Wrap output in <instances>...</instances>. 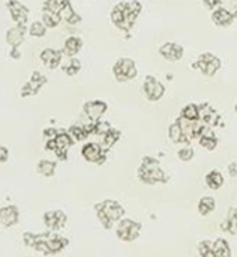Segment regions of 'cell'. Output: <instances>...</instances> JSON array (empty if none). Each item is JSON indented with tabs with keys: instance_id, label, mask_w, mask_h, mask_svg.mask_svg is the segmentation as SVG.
<instances>
[{
	"instance_id": "d6a6232c",
	"label": "cell",
	"mask_w": 237,
	"mask_h": 257,
	"mask_svg": "<svg viewBox=\"0 0 237 257\" xmlns=\"http://www.w3.org/2000/svg\"><path fill=\"white\" fill-rule=\"evenodd\" d=\"M29 33L35 38H42L47 33V26L41 21H35L32 23V26L29 27Z\"/></svg>"
},
{
	"instance_id": "9a60e30c",
	"label": "cell",
	"mask_w": 237,
	"mask_h": 257,
	"mask_svg": "<svg viewBox=\"0 0 237 257\" xmlns=\"http://www.w3.org/2000/svg\"><path fill=\"white\" fill-rule=\"evenodd\" d=\"M45 244H47V251L48 254H56V253H60L66 245H68V241L56 233H48L47 239H45Z\"/></svg>"
},
{
	"instance_id": "ac0fdd59",
	"label": "cell",
	"mask_w": 237,
	"mask_h": 257,
	"mask_svg": "<svg viewBox=\"0 0 237 257\" xmlns=\"http://www.w3.org/2000/svg\"><path fill=\"white\" fill-rule=\"evenodd\" d=\"M18 221V209L15 206L0 208V223L5 227H11Z\"/></svg>"
},
{
	"instance_id": "4316f807",
	"label": "cell",
	"mask_w": 237,
	"mask_h": 257,
	"mask_svg": "<svg viewBox=\"0 0 237 257\" xmlns=\"http://www.w3.org/2000/svg\"><path fill=\"white\" fill-rule=\"evenodd\" d=\"M60 21H62V18H60L59 14L44 9V12H42V23H44L47 27H56Z\"/></svg>"
},
{
	"instance_id": "f35d334b",
	"label": "cell",
	"mask_w": 237,
	"mask_h": 257,
	"mask_svg": "<svg viewBox=\"0 0 237 257\" xmlns=\"http://www.w3.org/2000/svg\"><path fill=\"white\" fill-rule=\"evenodd\" d=\"M57 134H59V133H57L56 130H45V131H44V136L47 137V140L56 139V137H57Z\"/></svg>"
},
{
	"instance_id": "f1b7e54d",
	"label": "cell",
	"mask_w": 237,
	"mask_h": 257,
	"mask_svg": "<svg viewBox=\"0 0 237 257\" xmlns=\"http://www.w3.org/2000/svg\"><path fill=\"white\" fill-rule=\"evenodd\" d=\"M117 139H119V133L110 128L105 134H102V142H101L99 145H101L104 149H107V148H111V146L117 142Z\"/></svg>"
},
{
	"instance_id": "d4e9b609",
	"label": "cell",
	"mask_w": 237,
	"mask_h": 257,
	"mask_svg": "<svg viewBox=\"0 0 237 257\" xmlns=\"http://www.w3.org/2000/svg\"><path fill=\"white\" fill-rule=\"evenodd\" d=\"M221 229L222 230H227L230 233H237V208H233L230 212H228V217L227 220L221 224Z\"/></svg>"
},
{
	"instance_id": "277c9868",
	"label": "cell",
	"mask_w": 237,
	"mask_h": 257,
	"mask_svg": "<svg viewBox=\"0 0 237 257\" xmlns=\"http://www.w3.org/2000/svg\"><path fill=\"white\" fill-rule=\"evenodd\" d=\"M116 233H117L119 239H122L125 242H132L140 236L141 224L131 218H120L116 226Z\"/></svg>"
},
{
	"instance_id": "7c38bea8",
	"label": "cell",
	"mask_w": 237,
	"mask_h": 257,
	"mask_svg": "<svg viewBox=\"0 0 237 257\" xmlns=\"http://www.w3.org/2000/svg\"><path fill=\"white\" fill-rule=\"evenodd\" d=\"M159 54L167 60L176 62L183 57V47L176 42H165L159 47Z\"/></svg>"
},
{
	"instance_id": "4dcf8cb0",
	"label": "cell",
	"mask_w": 237,
	"mask_h": 257,
	"mask_svg": "<svg viewBox=\"0 0 237 257\" xmlns=\"http://www.w3.org/2000/svg\"><path fill=\"white\" fill-rule=\"evenodd\" d=\"M62 69H63L68 75H75V74L81 69V63H80V60L71 57V59L62 66Z\"/></svg>"
},
{
	"instance_id": "b9f144b4",
	"label": "cell",
	"mask_w": 237,
	"mask_h": 257,
	"mask_svg": "<svg viewBox=\"0 0 237 257\" xmlns=\"http://www.w3.org/2000/svg\"><path fill=\"white\" fill-rule=\"evenodd\" d=\"M234 108H236V111H237V102H236V107H234Z\"/></svg>"
},
{
	"instance_id": "44dd1931",
	"label": "cell",
	"mask_w": 237,
	"mask_h": 257,
	"mask_svg": "<svg viewBox=\"0 0 237 257\" xmlns=\"http://www.w3.org/2000/svg\"><path fill=\"white\" fill-rule=\"evenodd\" d=\"M215 209H216V200H215L213 197L204 196V197L200 199V202H198V212H200L203 217L212 214Z\"/></svg>"
},
{
	"instance_id": "8992f818",
	"label": "cell",
	"mask_w": 237,
	"mask_h": 257,
	"mask_svg": "<svg viewBox=\"0 0 237 257\" xmlns=\"http://www.w3.org/2000/svg\"><path fill=\"white\" fill-rule=\"evenodd\" d=\"M195 68L200 69L204 75L212 77V75H215V74L218 72V69L221 68V60H219L216 56H213L212 53H203V54L198 57V60H197V63H195Z\"/></svg>"
},
{
	"instance_id": "d6986e66",
	"label": "cell",
	"mask_w": 237,
	"mask_h": 257,
	"mask_svg": "<svg viewBox=\"0 0 237 257\" xmlns=\"http://www.w3.org/2000/svg\"><path fill=\"white\" fill-rule=\"evenodd\" d=\"M24 33H26V27H21L17 24L15 27H11L6 32V42L11 47H20L24 41Z\"/></svg>"
},
{
	"instance_id": "cb8c5ba5",
	"label": "cell",
	"mask_w": 237,
	"mask_h": 257,
	"mask_svg": "<svg viewBox=\"0 0 237 257\" xmlns=\"http://www.w3.org/2000/svg\"><path fill=\"white\" fill-rule=\"evenodd\" d=\"M213 256L218 257H230L231 256V250L228 247V242L222 238L216 239L213 242Z\"/></svg>"
},
{
	"instance_id": "836d02e7",
	"label": "cell",
	"mask_w": 237,
	"mask_h": 257,
	"mask_svg": "<svg viewBox=\"0 0 237 257\" xmlns=\"http://www.w3.org/2000/svg\"><path fill=\"white\" fill-rule=\"evenodd\" d=\"M69 134H71V137H72L74 140L80 142V140H84V139L87 137L89 133L86 131L84 125H74V126H71Z\"/></svg>"
},
{
	"instance_id": "6da1fadb",
	"label": "cell",
	"mask_w": 237,
	"mask_h": 257,
	"mask_svg": "<svg viewBox=\"0 0 237 257\" xmlns=\"http://www.w3.org/2000/svg\"><path fill=\"white\" fill-rule=\"evenodd\" d=\"M141 12V5L140 2H122L116 5L111 11V21L116 27L122 30H129L137 20L138 14Z\"/></svg>"
},
{
	"instance_id": "5b68a950",
	"label": "cell",
	"mask_w": 237,
	"mask_h": 257,
	"mask_svg": "<svg viewBox=\"0 0 237 257\" xmlns=\"http://www.w3.org/2000/svg\"><path fill=\"white\" fill-rule=\"evenodd\" d=\"M113 74L117 81H129L137 77V66L132 59H119L113 66Z\"/></svg>"
},
{
	"instance_id": "ab89813d",
	"label": "cell",
	"mask_w": 237,
	"mask_h": 257,
	"mask_svg": "<svg viewBox=\"0 0 237 257\" xmlns=\"http://www.w3.org/2000/svg\"><path fill=\"white\" fill-rule=\"evenodd\" d=\"M9 157V152L5 146H0V163H5Z\"/></svg>"
},
{
	"instance_id": "60d3db41",
	"label": "cell",
	"mask_w": 237,
	"mask_h": 257,
	"mask_svg": "<svg viewBox=\"0 0 237 257\" xmlns=\"http://www.w3.org/2000/svg\"><path fill=\"white\" fill-rule=\"evenodd\" d=\"M11 57H14V59H18V57H20L18 47H12V50H11Z\"/></svg>"
},
{
	"instance_id": "74e56055",
	"label": "cell",
	"mask_w": 237,
	"mask_h": 257,
	"mask_svg": "<svg viewBox=\"0 0 237 257\" xmlns=\"http://www.w3.org/2000/svg\"><path fill=\"white\" fill-rule=\"evenodd\" d=\"M35 239H36V233H30V232H26L24 236H23V241L27 247H33L35 245Z\"/></svg>"
},
{
	"instance_id": "4fadbf2b",
	"label": "cell",
	"mask_w": 237,
	"mask_h": 257,
	"mask_svg": "<svg viewBox=\"0 0 237 257\" xmlns=\"http://www.w3.org/2000/svg\"><path fill=\"white\" fill-rule=\"evenodd\" d=\"M56 140V148H54V154L59 157V158H66V152H68V149L72 146V143H74V139L71 137V134L69 133H59L57 134V137L54 139Z\"/></svg>"
},
{
	"instance_id": "e575fe53",
	"label": "cell",
	"mask_w": 237,
	"mask_h": 257,
	"mask_svg": "<svg viewBox=\"0 0 237 257\" xmlns=\"http://www.w3.org/2000/svg\"><path fill=\"white\" fill-rule=\"evenodd\" d=\"M200 137H201V139H200V145H201L204 149H207V151H213V149L216 148V145H218V140H216L213 136H209V134H201Z\"/></svg>"
},
{
	"instance_id": "1f68e13d",
	"label": "cell",
	"mask_w": 237,
	"mask_h": 257,
	"mask_svg": "<svg viewBox=\"0 0 237 257\" xmlns=\"http://www.w3.org/2000/svg\"><path fill=\"white\" fill-rule=\"evenodd\" d=\"M68 3H69V0H47L44 3V9L59 14L63 9V6L68 5Z\"/></svg>"
},
{
	"instance_id": "ba28073f",
	"label": "cell",
	"mask_w": 237,
	"mask_h": 257,
	"mask_svg": "<svg viewBox=\"0 0 237 257\" xmlns=\"http://www.w3.org/2000/svg\"><path fill=\"white\" fill-rule=\"evenodd\" d=\"M6 6H8L11 15H12V18H14V21H15L18 26L26 27L27 15H29L27 8H26L24 5H21L20 2H17V0H9V2L6 3Z\"/></svg>"
},
{
	"instance_id": "8fae6325",
	"label": "cell",
	"mask_w": 237,
	"mask_h": 257,
	"mask_svg": "<svg viewBox=\"0 0 237 257\" xmlns=\"http://www.w3.org/2000/svg\"><path fill=\"white\" fill-rule=\"evenodd\" d=\"M45 83H47V78H45L41 72L35 71V72L32 74L30 80L23 86V89H21V96H32V95H35V93L41 89V86L45 84Z\"/></svg>"
},
{
	"instance_id": "8d00e7d4",
	"label": "cell",
	"mask_w": 237,
	"mask_h": 257,
	"mask_svg": "<svg viewBox=\"0 0 237 257\" xmlns=\"http://www.w3.org/2000/svg\"><path fill=\"white\" fill-rule=\"evenodd\" d=\"M177 155L182 161H191L194 158V149L192 148H182L177 152Z\"/></svg>"
},
{
	"instance_id": "83f0119b",
	"label": "cell",
	"mask_w": 237,
	"mask_h": 257,
	"mask_svg": "<svg viewBox=\"0 0 237 257\" xmlns=\"http://www.w3.org/2000/svg\"><path fill=\"white\" fill-rule=\"evenodd\" d=\"M168 134H170L171 142H174V143L186 142V140H185V136H183V130H182V126H180V123H179V122H176V123H173V125L170 126Z\"/></svg>"
},
{
	"instance_id": "52a82bcc",
	"label": "cell",
	"mask_w": 237,
	"mask_h": 257,
	"mask_svg": "<svg viewBox=\"0 0 237 257\" xmlns=\"http://www.w3.org/2000/svg\"><path fill=\"white\" fill-rule=\"evenodd\" d=\"M143 92L149 101H159L165 93V86L152 75H147L143 83Z\"/></svg>"
},
{
	"instance_id": "7402d4cb",
	"label": "cell",
	"mask_w": 237,
	"mask_h": 257,
	"mask_svg": "<svg viewBox=\"0 0 237 257\" xmlns=\"http://www.w3.org/2000/svg\"><path fill=\"white\" fill-rule=\"evenodd\" d=\"M206 184L210 190H219L224 185V176L218 170H210L206 175Z\"/></svg>"
},
{
	"instance_id": "484cf974",
	"label": "cell",
	"mask_w": 237,
	"mask_h": 257,
	"mask_svg": "<svg viewBox=\"0 0 237 257\" xmlns=\"http://www.w3.org/2000/svg\"><path fill=\"white\" fill-rule=\"evenodd\" d=\"M56 167H57V164L54 161L41 160L38 163V173H41L42 176H53L54 172H56Z\"/></svg>"
},
{
	"instance_id": "30bf717a",
	"label": "cell",
	"mask_w": 237,
	"mask_h": 257,
	"mask_svg": "<svg viewBox=\"0 0 237 257\" xmlns=\"http://www.w3.org/2000/svg\"><path fill=\"white\" fill-rule=\"evenodd\" d=\"M107 108H108V107H107V102L99 101V99H96V101H87V102L84 104V107H83L86 116H87L90 120H93V122L99 120L101 116L107 111Z\"/></svg>"
},
{
	"instance_id": "3957f363",
	"label": "cell",
	"mask_w": 237,
	"mask_h": 257,
	"mask_svg": "<svg viewBox=\"0 0 237 257\" xmlns=\"http://www.w3.org/2000/svg\"><path fill=\"white\" fill-rule=\"evenodd\" d=\"M138 178L141 182L149 184V185H155L158 182H165V175L159 167L158 160L152 158V157H144L143 163L138 169Z\"/></svg>"
},
{
	"instance_id": "7bdbcfd3",
	"label": "cell",
	"mask_w": 237,
	"mask_h": 257,
	"mask_svg": "<svg viewBox=\"0 0 237 257\" xmlns=\"http://www.w3.org/2000/svg\"><path fill=\"white\" fill-rule=\"evenodd\" d=\"M0 226H2V223H0Z\"/></svg>"
},
{
	"instance_id": "f546056e",
	"label": "cell",
	"mask_w": 237,
	"mask_h": 257,
	"mask_svg": "<svg viewBox=\"0 0 237 257\" xmlns=\"http://www.w3.org/2000/svg\"><path fill=\"white\" fill-rule=\"evenodd\" d=\"M182 117L189 119V120H197L200 117V108L195 104H188L182 110Z\"/></svg>"
},
{
	"instance_id": "ffe728a7",
	"label": "cell",
	"mask_w": 237,
	"mask_h": 257,
	"mask_svg": "<svg viewBox=\"0 0 237 257\" xmlns=\"http://www.w3.org/2000/svg\"><path fill=\"white\" fill-rule=\"evenodd\" d=\"M83 47V41L77 36H69L65 44H63V53L69 57H74L75 54H78V51Z\"/></svg>"
},
{
	"instance_id": "5bb4252c",
	"label": "cell",
	"mask_w": 237,
	"mask_h": 257,
	"mask_svg": "<svg viewBox=\"0 0 237 257\" xmlns=\"http://www.w3.org/2000/svg\"><path fill=\"white\" fill-rule=\"evenodd\" d=\"M66 215L62 211H50L44 215V223L50 230H59L66 224Z\"/></svg>"
},
{
	"instance_id": "d590c367",
	"label": "cell",
	"mask_w": 237,
	"mask_h": 257,
	"mask_svg": "<svg viewBox=\"0 0 237 257\" xmlns=\"http://www.w3.org/2000/svg\"><path fill=\"white\" fill-rule=\"evenodd\" d=\"M198 253L201 256H213V242L203 241L198 244Z\"/></svg>"
},
{
	"instance_id": "9c48e42d",
	"label": "cell",
	"mask_w": 237,
	"mask_h": 257,
	"mask_svg": "<svg viewBox=\"0 0 237 257\" xmlns=\"http://www.w3.org/2000/svg\"><path fill=\"white\" fill-rule=\"evenodd\" d=\"M104 148L99 143H87L81 149V155L89 163H102L104 161Z\"/></svg>"
},
{
	"instance_id": "e0dca14e",
	"label": "cell",
	"mask_w": 237,
	"mask_h": 257,
	"mask_svg": "<svg viewBox=\"0 0 237 257\" xmlns=\"http://www.w3.org/2000/svg\"><path fill=\"white\" fill-rule=\"evenodd\" d=\"M62 53L63 51H57V50H53V48H45L41 53V60L50 69H54V68H57L62 63Z\"/></svg>"
},
{
	"instance_id": "7a4b0ae2",
	"label": "cell",
	"mask_w": 237,
	"mask_h": 257,
	"mask_svg": "<svg viewBox=\"0 0 237 257\" xmlns=\"http://www.w3.org/2000/svg\"><path fill=\"white\" fill-rule=\"evenodd\" d=\"M95 209H96V215H98L101 224L105 229H111L113 224L116 221H119L125 214L123 206L114 200H104V202L95 205Z\"/></svg>"
},
{
	"instance_id": "2e32d148",
	"label": "cell",
	"mask_w": 237,
	"mask_h": 257,
	"mask_svg": "<svg viewBox=\"0 0 237 257\" xmlns=\"http://www.w3.org/2000/svg\"><path fill=\"white\" fill-rule=\"evenodd\" d=\"M234 20V14L225 8H219V9H215L212 12V21L216 24V26H221V27H227L233 23Z\"/></svg>"
},
{
	"instance_id": "603a6c76",
	"label": "cell",
	"mask_w": 237,
	"mask_h": 257,
	"mask_svg": "<svg viewBox=\"0 0 237 257\" xmlns=\"http://www.w3.org/2000/svg\"><path fill=\"white\" fill-rule=\"evenodd\" d=\"M59 15H60V18H62L63 21H66L68 24H77V23H80V21H81L80 15L72 9L71 3L65 5V6H63V9L59 12Z\"/></svg>"
}]
</instances>
